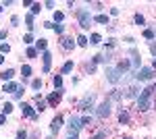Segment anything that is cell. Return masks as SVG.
Segmentation results:
<instances>
[{"label":"cell","instance_id":"obj_16","mask_svg":"<svg viewBox=\"0 0 156 139\" xmlns=\"http://www.w3.org/2000/svg\"><path fill=\"white\" fill-rule=\"evenodd\" d=\"M92 60H94V64H96V62H102V64H106L108 60H110V56H108V54H98V56H94Z\"/></svg>","mask_w":156,"mask_h":139},{"label":"cell","instance_id":"obj_37","mask_svg":"<svg viewBox=\"0 0 156 139\" xmlns=\"http://www.w3.org/2000/svg\"><path fill=\"white\" fill-rule=\"evenodd\" d=\"M46 110V102H37V106H36V112H44Z\"/></svg>","mask_w":156,"mask_h":139},{"label":"cell","instance_id":"obj_32","mask_svg":"<svg viewBox=\"0 0 156 139\" xmlns=\"http://www.w3.org/2000/svg\"><path fill=\"white\" fill-rule=\"evenodd\" d=\"M27 56H29V58H36V56H37V50L29 46V48H27Z\"/></svg>","mask_w":156,"mask_h":139},{"label":"cell","instance_id":"obj_13","mask_svg":"<svg viewBox=\"0 0 156 139\" xmlns=\"http://www.w3.org/2000/svg\"><path fill=\"white\" fill-rule=\"evenodd\" d=\"M12 77H15V71H12V69H6L4 73H0V79H2V81H6V83L11 81Z\"/></svg>","mask_w":156,"mask_h":139},{"label":"cell","instance_id":"obj_30","mask_svg":"<svg viewBox=\"0 0 156 139\" xmlns=\"http://www.w3.org/2000/svg\"><path fill=\"white\" fill-rule=\"evenodd\" d=\"M133 21H135V23H137V25H144V23H146L144 15H140V12H137V15H135V17H133Z\"/></svg>","mask_w":156,"mask_h":139},{"label":"cell","instance_id":"obj_8","mask_svg":"<svg viewBox=\"0 0 156 139\" xmlns=\"http://www.w3.org/2000/svg\"><path fill=\"white\" fill-rule=\"evenodd\" d=\"M21 112H23V116H27V118H31V120H36L37 118V112L34 110V106L31 104H27V102H21Z\"/></svg>","mask_w":156,"mask_h":139},{"label":"cell","instance_id":"obj_21","mask_svg":"<svg viewBox=\"0 0 156 139\" xmlns=\"http://www.w3.org/2000/svg\"><path fill=\"white\" fill-rule=\"evenodd\" d=\"M31 73H34V71H31V67H29V64H23V67H21V75H23V79L31 77Z\"/></svg>","mask_w":156,"mask_h":139},{"label":"cell","instance_id":"obj_7","mask_svg":"<svg viewBox=\"0 0 156 139\" xmlns=\"http://www.w3.org/2000/svg\"><path fill=\"white\" fill-rule=\"evenodd\" d=\"M81 129H83L81 118H79V116H71V118H69V131H71V135H77Z\"/></svg>","mask_w":156,"mask_h":139},{"label":"cell","instance_id":"obj_42","mask_svg":"<svg viewBox=\"0 0 156 139\" xmlns=\"http://www.w3.org/2000/svg\"><path fill=\"white\" fill-rule=\"evenodd\" d=\"M119 9H117V6H112V9H110V15H112V17H117V15H119Z\"/></svg>","mask_w":156,"mask_h":139},{"label":"cell","instance_id":"obj_1","mask_svg":"<svg viewBox=\"0 0 156 139\" xmlns=\"http://www.w3.org/2000/svg\"><path fill=\"white\" fill-rule=\"evenodd\" d=\"M152 92H154V87H144L142 93H140V98H137V110L140 112H146V110H150V98H152Z\"/></svg>","mask_w":156,"mask_h":139},{"label":"cell","instance_id":"obj_36","mask_svg":"<svg viewBox=\"0 0 156 139\" xmlns=\"http://www.w3.org/2000/svg\"><path fill=\"white\" fill-rule=\"evenodd\" d=\"M31 42H34V35H31V33H25L23 35V44H31Z\"/></svg>","mask_w":156,"mask_h":139},{"label":"cell","instance_id":"obj_40","mask_svg":"<svg viewBox=\"0 0 156 139\" xmlns=\"http://www.w3.org/2000/svg\"><path fill=\"white\" fill-rule=\"evenodd\" d=\"M23 92H25V87H23V85H19V89L12 93V96H15V98H21V96H23Z\"/></svg>","mask_w":156,"mask_h":139},{"label":"cell","instance_id":"obj_48","mask_svg":"<svg viewBox=\"0 0 156 139\" xmlns=\"http://www.w3.org/2000/svg\"><path fill=\"white\" fill-rule=\"evenodd\" d=\"M69 139H77V135H71V137H69Z\"/></svg>","mask_w":156,"mask_h":139},{"label":"cell","instance_id":"obj_17","mask_svg":"<svg viewBox=\"0 0 156 139\" xmlns=\"http://www.w3.org/2000/svg\"><path fill=\"white\" fill-rule=\"evenodd\" d=\"M73 67H75V62H73V60H67V62L62 64V75H69L73 71Z\"/></svg>","mask_w":156,"mask_h":139},{"label":"cell","instance_id":"obj_20","mask_svg":"<svg viewBox=\"0 0 156 139\" xmlns=\"http://www.w3.org/2000/svg\"><path fill=\"white\" fill-rule=\"evenodd\" d=\"M17 89H19V85H17V83H12V81H9L6 85H4V92H9V93H15Z\"/></svg>","mask_w":156,"mask_h":139},{"label":"cell","instance_id":"obj_18","mask_svg":"<svg viewBox=\"0 0 156 139\" xmlns=\"http://www.w3.org/2000/svg\"><path fill=\"white\" fill-rule=\"evenodd\" d=\"M94 21H96V23H102V25H108V15L100 12V15H96V17H94Z\"/></svg>","mask_w":156,"mask_h":139},{"label":"cell","instance_id":"obj_31","mask_svg":"<svg viewBox=\"0 0 156 139\" xmlns=\"http://www.w3.org/2000/svg\"><path fill=\"white\" fill-rule=\"evenodd\" d=\"M11 52V46L9 44H0V54H9Z\"/></svg>","mask_w":156,"mask_h":139},{"label":"cell","instance_id":"obj_50","mask_svg":"<svg viewBox=\"0 0 156 139\" xmlns=\"http://www.w3.org/2000/svg\"><path fill=\"white\" fill-rule=\"evenodd\" d=\"M125 139H129V137H125Z\"/></svg>","mask_w":156,"mask_h":139},{"label":"cell","instance_id":"obj_23","mask_svg":"<svg viewBox=\"0 0 156 139\" xmlns=\"http://www.w3.org/2000/svg\"><path fill=\"white\" fill-rule=\"evenodd\" d=\"M12 108H15V106L11 104V102H4V106H2V114L6 116V114H11L12 112Z\"/></svg>","mask_w":156,"mask_h":139},{"label":"cell","instance_id":"obj_11","mask_svg":"<svg viewBox=\"0 0 156 139\" xmlns=\"http://www.w3.org/2000/svg\"><path fill=\"white\" fill-rule=\"evenodd\" d=\"M60 98H62V89H56L54 93H50V98H48V104L50 106H56L60 102Z\"/></svg>","mask_w":156,"mask_h":139},{"label":"cell","instance_id":"obj_29","mask_svg":"<svg viewBox=\"0 0 156 139\" xmlns=\"http://www.w3.org/2000/svg\"><path fill=\"white\" fill-rule=\"evenodd\" d=\"M40 11H42V4H40V2H34V4H31V15H37Z\"/></svg>","mask_w":156,"mask_h":139},{"label":"cell","instance_id":"obj_47","mask_svg":"<svg viewBox=\"0 0 156 139\" xmlns=\"http://www.w3.org/2000/svg\"><path fill=\"white\" fill-rule=\"evenodd\" d=\"M2 11H4V6H2V4H0V15H2Z\"/></svg>","mask_w":156,"mask_h":139},{"label":"cell","instance_id":"obj_44","mask_svg":"<svg viewBox=\"0 0 156 139\" xmlns=\"http://www.w3.org/2000/svg\"><path fill=\"white\" fill-rule=\"evenodd\" d=\"M4 120H6V118H4V114H0V125H4Z\"/></svg>","mask_w":156,"mask_h":139},{"label":"cell","instance_id":"obj_45","mask_svg":"<svg viewBox=\"0 0 156 139\" xmlns=\"http://www.w3.org/2000/svg\"><path fill=\"white\" fill-rule=\"evenodd\" d=\"M0 64H4V54H0Z\"/></svg>","mask_w":156,"mask_h":139},{"label":"cell","instance_id":"obj_14","mask_svg":"<svg viewBox=\"0 0 156 139\" xmlns=\"http://www.w3.org/2000/svg\"><path fill=\"white\" fill-rule=\"evenodd\" d=\"M46 48H48V42H46L44 37H40V40L36 42V50H37V52H40V50H42V52H46Z\"/></svg>","mask_w":156,"mask_h":139},{"label":"cell","instance_id":"obj_22","mask_svg":"<svg viewBox=\"0 0 156 139\" xmlns=\"http://www.w3.org/2000/svg\"><path fill=\"white\" fill-rule=\"evenodd\" d=\"M90 44V40L85 37V35H77V46H81V48H85Z\"/></svg>","mask_w":156,"mask_h":139},{"label":"cell","instance_id":"obj_26","mask_svg":"<svg viewBox=\"0 0 156 139\" xmlns=\"http://www.w3.org/2000/svg\"><path fill=\"white\" fill-rule=\"evenodd\" d=\"M144 37H146V40H150V44H152V40L156 37V33L152 31V29H144Z\"/></svg>","mask_w":156,"mask_h":139},{"label":"cell","instance_id":"obj_24","mask_svg":"<svg viewBox=\"0 0 156 139\" xmlns=\"http://www.w3.org/2000/svg\"><path fill=\"white\" fill-rule=\"evenodd\" d=\"M62 19H65V12H60V11H54V25L62 23Z\"/></svg>","mask_w":156,"mask_h":139},{"label":"cell","instance_id":"obj_33","mask_svg":"<svg viewBox=\"0 0 156 139\" xmlns=\"http://www.w3.org/2000/svg\"><path fill=\"white\" fill-rule=\"evenodd\" d=\"M31 87H34V89H42V79H34V81H31Z\"/></svg>","mask_w":156,"mask_h":139},{"label":"cell","instance_id":"obj_39","mask_svg":"<svg viewBox=\"0 0 156 139\" xmlns=\"http://www.w3.org/2000/svg\"><path fill=\"white\" fill-rule=\"evenodd\" d=\"M19 23H21V19H19L17 15H12V17H11V25H12V27H17Z\"/></svg>","mask_w":156,"mask_h":139},{"label":"cell","instance_id":"obj_38","mask_svg":"<svg viewBox=\"0 0 156 139\" xmlns=\"http://www.w3.org/2000/svg\"><path fill=\"white\" fill-rule=\"evenodd\" d=\"M52 29H54V31H56L58 35H60V33H65V25H60V23H58V25H54Z\"/></svg>","mask_w":156,"mask_h":139},{"label":"cell","instance_id":"obj_27","mask_svg":"<svg viewBox=\"0 0 156 139\" xmlns=\"http://www.w3.org/2000/svg\"><path fill=\"white\" fill-rule=\"evenodd\" d=\"M121 98H123V93H121L119 89H112V93H110V102H112V100L117 102V100H121Z\"/></svg>","mask_w":156,"mask_h":139},{"label":"cell","instance_id":"obj_15","mask_svg":"<svg viewBox=\"0 0 156 139\" xmlns=\"http://www.w3.org/2000/svg\"><path fill=\"white\" fill-rule=\"evenodd\" d=\"M125 98H129V100H131V98H140V93H137V87H135V85H131V87L125 92Z\"/></svg>","mask_w":156,"mask_h":139},{"label":"cell","instance_id":"obj_4","mask_svg":"<svg viewBox=\"0 0 156 139\" xmlns=\"http://www.w3.org/2000/svg\"><path fill=\"white\" fill-rule=\"evenodd\" d=\"M94 112H96L98 118H106V116H110V112H112V102H110V100H104L102 104H98L96 108H94Z\"/></svg>","mask_w":156,"mask_h":139},{"label":"cell","instance_id":"obj_43","mask_svg":"<svg viewBox=\"0 0 156 139\" xmlns=\"http://www.w3.org/2000/svg\"><path fill=\"white\" fill-rule=\"evenodd\" d=\"M6 35H9V31H6V29H2V31H0V40H4Z\"/></svg>","mask_w":156,"mask_h":139},{"label":"cell","instance_id":"obj_28","mask_svg":"<svg viewBox=\"0 0 156 139\" xmlns=\"http://www.w3.org/2000/svg\"><path fill=\"white\" fill-rule=\"evenodd\" d=\"M119 123L121 125H127V123H129V114H127V112H121L119 114Z\"/></svg>","mask_w":156,"mask_h":139},{"label":"cell","instance_id":"obj_25","mask_svg":"<svg viewBox=\"0 0 156 139\" xmlns=\"http://www.w3.org/2000/svg\"><path fill=\"white\" fill-rule=\"evenodd\" d=\"M52 83H54V87H56V89H62V77H60V75H54Z\"/></svg>","mask_w":156,"mask_h":139},{"label":"cell","instance_id":"obj_19","mask_svg":"<svg viewBox=\"0 0 156 139\" xmlns=\"http://www.w3.org/2000/svg\"><path fill=\"white\" fill-rule=\"evenodd\" d=\"M100 42H102V35L100 33H92L90 35V44H92V46H98Z\"/></svg>","mask_w":156,"mask_h":139},{"label":"cell","instance_id":"obj_41","mask_svg":"<svg viewBox=\"0 0 156 139\" xmlns=\"http://www.w3.org/2000/svg\"><path fill=\"white\" fill-rule=\"evenodd\" d=\"M150 52H152V56L156 58V44H154V42H152V44H150Z\"/></svg>","mask_w":156,"mask_h":139},{"label":"cell","instance_id":"obj_35","mask_svg":"<svg viewBox=\"0 0 156 139\" xmlns=\"http://www.w3.org/2000/svg\"><path fill=\"white\" fill-rule=\"evenodd\" d=\"M106 135H108L106 131H98V133H96V135H94L92 139H106Z\"/></svg>","mask_w":156,"mask_h":139},{"label":"cell","instance_id":"obj_34","mask_svg":"<svg viewBox=\"0 0 156 139\" xmlns=\"http://www.w3.org/2000/svg\"><path fill=\"white\" fill-rule=\"evenodd\" d=\"M17 139H27V131L25 129H19L17 131Z\"/></svg>","mask_w":156,"mask_h":139},{"label":"cell","instance_id":"obj_3","mask_svg":"<svg viewBox=\"0 0 156 139\" xmlns=\"http://www.w3.org/2000/svg\"><path fill=\"white\" fill-rule=\"evenodd\" d=\"M77 21H79V27L81 29H90V25L94 23V17L90 15L87 9H79L77 11Z\"/></svg>","mask_w":156,"mask_h":139},{"label":"cell","instance_id":"obj_2","mask_svg":"<svg viewBox=\"0 0 156 139\" xmlns=\"http://www.w3.org/2000/svg\"><path fill=\"white\" fill-rule=\"evenodd\" d=\"M94 104H96V92H87L79 102V110L90 112V110H94Z\"/></svg>","mask_w":156,"mask_h":139},{"label":"cell","instance_id":"obj_46","mask_svg":"<svg viewBox=\"0 0 156 139\" xmlns=\"http://www.w3.org/2000/svg\"><path fill=\"white\" fill-rule=\"evenodd\" d=\"M152 69H156V58H154V62H152Z\"/></svg>","mask_w":156,"mask_h":139},{"label":"cell","instance_id":"obj_9","mask_svg":"<svg viewBox=\"0 0 156 139\" xmlns=\"http://www.w3.org/2000/svg\"><path fill=\"white\" fill-rule=\"evenodd\" d=\"M42 60H44V73H50V67H52V54L48 50L42 54Z\"/></svg>","mask_w":156,"mask_h":139},{"label":"cell","instance_id":"obj_6","mask_svg":"<svg viewBox=\"0 0 156 139\" xmlns=\"http://www.w3.org/2000/svg\"><path fill=\"white\" fill-rule=\"evenodd\" d=\"M106 81L108 83H121L123 81V75L117 67H108L106 69Z\"/></svg>","mask_w":156,"mask_h":139},{"label":"cell","instance_id":"obj_10","mask_svg":"<svg viewBox=\"0 0 156 139\" xmlns=\"http://www.w3.org/2000/svg\"><path fill=\"white\" fill-rule=\"evenodd\" d=\"M60 127H62V116L58 114V116H54V120L50 123V131H52V133H58Z\"/></svg>","mask_w":156,"mask_h":139},{"label":"cell","instance_id":"obj_5","mask_svg":"<svg viewBox=\"0 0 156 139\" xmlns=\"http://www.w3.org/2000/svg\"><path fill=\"white\" fill-rule=\"evenodd\" d=\"M152 77H154V69L152 67H142L135 73V81H150Z\"/></svg>","mask_w":156,"mask_h":139},{"label":"cell","instance_id":"obj_12","mask_svg":"<svg viewBox=\"0 0 156 139\" xmlns=\"http://www.w3.org/2000/svg\"><path fill=\"white\" fill-rule=\"evenodd\" d=\"M60 46L65 48V50H73V48L77 46V44L73 42V37H62V42H60Z\"/></svg>","mask_w":156,"mask_h":139},{"label":"cell","instance_id":"obj_49","mask_svg":"<svg viewBox=\"0 0 156 139\" xmlns=\"http://www.w3.org/2000/svg\"><path fill=\"white\" fill-rule=\"evenodd\" d=\"M154 89H156V85H154Z\"/></svg>","mask_w":156,"mask_h":139}]
</instances>
